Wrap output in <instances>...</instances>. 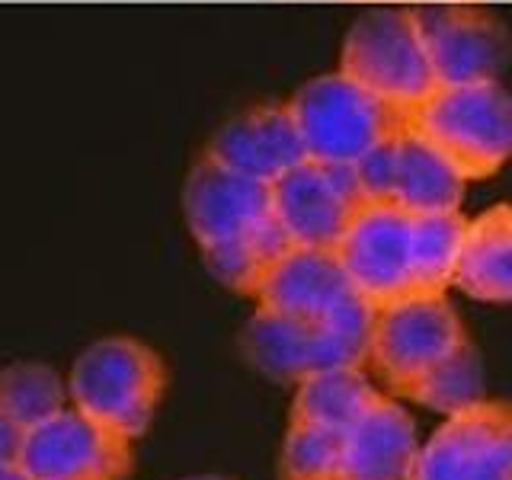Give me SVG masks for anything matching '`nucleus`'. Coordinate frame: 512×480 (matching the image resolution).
<instances>
[{
  "label": "nucleus",
  "instance_id": "nucleus-1",
  "mask_svg": "<svg viewBox=\"0 0 512 480\" xmlns=\"http://www.w3.org/2000/svg\"><path fill=\"white\" fill-rule=\"evenodd\" d=\"M183 215L208 272L250 298L266 269L292 247L272 212V186L208 154L186 176Z\"/></svg>",
  "mask_w": 512,
  "mask_h": 480
},
{
  "label": "nucleus",
  "instance_id": "nucleus-2",
  "mask_svg": "<svg viewBox=\"0 0 512 480\" xmlns=\"http://www.w3.org/2000/svg\"><path fill=\"white\" fill-rule=\"evenodd\" d=\"M410 125L452 160L468 183L512 160V93L503 80L439 84L410 109Z\"/></svg>",
  "mask_w": 512,
  "mask_h": 480
},
{
  "label": "nucleus",
  "instance_id": "nucleus-3",
  "mask_svg": "<svg viewBox=\"0 0 512 480\" xmlns=\"http://www.w3.org/2000/svg\"><path fill=\"white\" fill-rule=\"evenodd\" d=\"M304 154L327 164H359L410 125V109L381 100L343 71L311 77L288 100Z\"/></svg>",
  "mask_w": 512,
  "mask_h": 480
},
{
  "label": "nucleus",
  "instance_id": "nucleus-4",
  "mask_svg": "<svg viewBox=\"0 0 512 480\" xmlns=\"http://www.w3.org/2000/svg\"><path fill=\"white\" fill-rule=\"evenodd\" d=\"M167 388V368L160 356L132 336H106L77 356L68 397L90 420L138 439L148 432Z\"/></svg>",
  "mask_w": 512,
  "mask_h": 480
},
{
  "label": "nucleus",
  "instance_id": "nucleus-5",
  "mask_svg": "<svg viewBox=\"0 0 512 480\" xmlns=\"http://www.w3.org/2000/svg\"><path fill=\"white\" fill-rule=\"evenodd\" d=\"M340 71L394 106L413 109L436 90V74L413 7H378L362 13L343 39Z\"/></svg>",
  "mask_w": 512,
  "mask_h": 480
},
{
  "label": "nucleus",
  "instance_id": "nucleus-6",
  "mask_svg": "<svg viewBox=\"0 0 512 480\" xmlns=\"http://www.w3.org/2000/svg\"><path fill=\"white\" fill-rule=\"evenodd\" d=\"M468 340L458 311L442 295H407L372 311L368 365L394 397H404L410 384L429 365H436L455 346Z\"/></svg>",
  "mask_w": 512,
  "mask_h": 480
},
{
  "label": "nucleus",
  "instance_id": "nucleus-7",
  "mask_svg": "<svg viewBox=\"0 0 512 480\" xmlns=\"http://www.w3.org/2000/svg\"><path fill=\"white\" fill-rule=\"evenodd\" d=\"M272 212L292 247L336 250L349 221L365 205L352 164H327L304 157L272 180Z\"/></svg>",
  "mask_w": 512,
  "mask_h": 480
},
{
  "label": "nucleus",
  "instance_id": "nucleus-8",
  "mask_svg": "<svg viewBox=\"0 0 512 480\" xmlns=\"http://www.w3.org/2000/svg\"><path fill=\"white\" fill-rule=\"evenodd\" d=\"M20 468L29 480H122L132 471V439L61 407L26 429Z\"/></svg>",
  "mask_w": 512,
  "mask_h": 480
},
{
  "label": "nucleus",
  "instance_id": "nucleus-9",
  "mask_svg": "<svg viewBox=\"0 0 512 480\" xmlns=\"http://www.w3.org/2000/svg\"><path fill=\"white\" fill-rule=\"evenodd\" d=\"M336 256L372 308L416 295L413 215L394 202H365L336 244Z\"/></svg>",
  "mask_w": 512,
  "mask_h": 480
},
{
  "label": "nucleus",
  "instance_id": "nucleus-10",
  "mask_svg": "<svg viewBox=\"0 0 512 480\" xmlns=\"http://www.w3.org/2000/svg\"><path fill=\"white\" fill-rule=\"evenodd\" d=\"M413 480H512V404L477 400L420 445Z\"/></svg>",
  "mask_w": 512,
  "mask_h": 480
},
{
  "label": "nucleus",
  "instance_id": "nucleus-11",
  "mask_svg": "<svg viewBox=\"0 0 512 480\" xmlns=\"http://www.w3.org/2000/svg\"><path fill=\"white\" fill-rule=\"evenodd\" d=\"M423 32V45L439 84H474L500 80L512 42L500 16L487 7L464 4H420L413 7Z\"/></svg>",
  "mask_w": 512,
  "mask_h": 480
},
{
  "label": "nucleus",
  "instance_id": "nucleus-12",
  "mask_svg": "<svg viewBox=\"0 0 512 480\" xmlns=\"http://www.w3.org/2000/svg\"><path fill=\"white\" fill-rule=\"evenodd\" d=\"M356 295L336 250L317 247H288L253 292L260 308L301 320L327 317Z\"/></svg>",
  "mask_w": 512,
  "mask_h": 480
},
{
  "label": "nucleus",
  "instance_id": "nucleus-13",
  "mask_svg": "<svg viewBox=\"0 0 512 480\" xmlns=\"http://www.w3.org/2000/svg\"><path fill=\"white\" fill-rule=\"evenodd\" d=\"M205 154L263 183L279 180L308 157L288 103H263L228 119L208 141Z\"/></svg>",
  "mask_w": 512,
  "mask_h": 480
},
{
  "label": "nucleus",
  "instance_id": "nucleus-14",
  "mask_svg": "<svg viewBox=\"0 0 512 480\" xmlns=\"http://www.w3.org/2000/svg\"><path fill=\"white\" fill-rule=\"evenodd\" d=\"M420 439L413 416L397 400L378 394L346 429L333 480H413Z\"/></svg>",
  "mask_w": 512,
  "mask_h": 480
},
{
  "label": "nucleus",
  "instance_id": "nucleus-15",
  "mask_svg": "<svg viewBox=\"0 0 512 480\" xmlns=\"http://www.w3.org/2000/svg\"><path fill=\"white\" fill-rule=\"evenodd\" d=\"M468 180L426 135L413 125L391 138V189L388 202L410 215L458 212Z\"/></svg>",
  "mask_w": 512,
  "mask_h": 480
},
{
  "label": "nucleus",
  "instance_id": "nucleus-16",
  "mask_svg": "<svg viewBox=\"0 0 512 480\" xmlns=\"http://www.w3.org/2000/svg\"><path fill=\"white\" fill-rule=\"evenodd\" d=\"M452 285L474 301L512 304V202L468 221Z\"/></svg>",
  "mask_w": 512,
  "mask_h": 480
},
{
  "label": "nucleus",
  "instance_id": "nucleus-17",
  "mask_svg": "<svg viewBox=\"0 0 512 480\" xmlns=\"http://www.w3.org/2000/svg\"><path fill=\"white\" fill-rule=\"evenodd\" d=\"M314 330L317 320L256 308L240 333V349L256 372L279 384H298L314 375Z\"/></svg>",
  "mask_w": 512,
  "mask_h": 480
},
{
  "label": "nucleus",
  "instance_id": "nucleus-18",
  "mask_svg": "<svg viewBox=\"0 0 512 480\" xmlns=\"http://www.w3.org/2000/svg\"><path fill=\"white\" fill-rule=\"evenodd\" d=\"M378 397L365 368H330L314 372L295 384V400L288 423H314L346 432L359 420V413Z\"/></svg>",
  "mask_w": 512,
  "mask_h": 480
},
{
  "label": "nucleus",
  "instance_id": "nucleus-19",
  "mask_svg": "<svg viewBox=\"0 0 512 480\" xmlns=\"http://www.w3.org/2000/svg\"><path fill=\"white\" fill-rule=\"evenodd\" d=\"M468 218L461 212L413 215V276L416 295H442L455 282Z\"/></svg>",
  "mask_w": 512,
  "mask_h": 480
},
{
  "label": "nucleus",
  "instance_id": "nucleus-20",
  "mask_svg": "<svg viewBox=\"0 0 512 480\" xmlns=\"http://www.w3.org/2000/svg\"><path fill=\"white\" fill-rule=\"evenodd\" d=\"M404 400H413V404L445 416L484 400V372H480L477 346L471 340H464L436 365H429L407 388Z\"/></svg>",
  "mask_w": 512,
  "mask_h": 480
},
{
  "label": "nucleus",
  "instance_id": "nucleus-21",
  "mask_svg": "<svg viewBox=\"0 0 512 480\" xmlns=\"http://www.w3.org/2000/svg\"><path fill=\"white\" fill-rule=\"evenodd\" d=\"M68 400V384L42 362H16L0 368V410L23 429L48 420Z\"/></svg>",
  "mask_w": 512,
  "mask_h": 480
},
{
  "label": "nucleus",
  "instance_id": "nucleus-22",
  "mask_svg": "<svg viewBox=\"0 0 512 480\" xmlns=\"http://www.w3.org/2000/svg\"><path fill=\"white\" fill-rule=\"evenodd\" d=\"M340 429L288 423L282 442V480H333L343 455Z\"/></svg>",
  "mask_w": 512,
  "mask_h": 480
},
{
  "label": "nucleus",
  "instance_id": "nucleus-23",
  "mask_svg": "<svg viewBox=\"0 0 512 480\" xmlns=\"http://www.w3.org/2000/svg\"><path fill=\"white\" fill-rule=\"evenodd\" d=\"M23 442H26V429L0 410V461L4 464H20L23 455Z\"/></svg>",
  "mask_w": 512,
  "mask_h": 480
},
{
  "label": "nucleus",
  "instance_id": "nucleus-24",
  "mask_svg": "<svg viewBox=\"0 0 512 480\" xmlns=\"http://www.w3.org/2000/svg\"><path fill=\"white\" fill-rule=\"evenodd\" d=\"M0 480H29L20 464H4L0 461Z\"/></svg>",
  "mask_w": 512,
  "mask_h": 480
},
{
  "label": "nucleus",
  "instance_id": "nucleus-25",
  "mask_svg": "<svg viewBox=\"0 0 512 480\" xmlns=\"http://www.w3.org/2000/svg\"><path fill=\"white\" fill-rule=\"evenodd\" d=\"M420 4H452V0H416L413 7H420Z\"/></svg>",
  "mask_w": 512,
  "mask_h": 480
},
{
  "label": "nucleus",
  "instance_id": "nucleus-26",
  "mask_svg": "<svg viewBox=\"0 0 512 480\" xmlns=\"http://www.w3.org/2000/svg\"><path fill=\"white\" fill-rule=\"evenodd\" d=\"M186 480H228V477H186Z\"/></svg>",
  "mask_w": 512,
  "mask_h": 480
}]
</instances>
